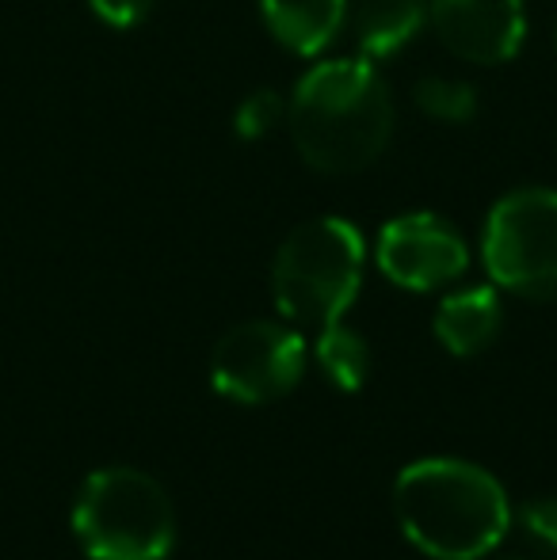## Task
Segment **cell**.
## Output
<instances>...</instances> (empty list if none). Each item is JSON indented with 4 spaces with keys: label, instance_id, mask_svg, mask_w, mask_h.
<instances>
[{
    "label": "cell",
    "instance_id": "obj_8",
    "mask_svg": "<svg viewBox=\"0 0 557 560\" xmlns=\"http://www.w3.org/2000/svg\"><path fill=\"white\" fill-rule=\"evenodd\" d=\"M428 15L446 50L474 66L512 61L527 38L520 0H431Z\"/></svg>",
    "mask_w": 557,
    "mask_h": 560
},
{
    "label": "cell",
    "instance_id": "obj_1",
    "mask_svg": "<svg viewBox=\"0 0 557 560\" xmlns=\"http://www.w3.org/2000/svg\"><path fill=\"white\" fill-rule=\"evenodd\" d=\"M394 511L405 538L436 560H481L512 523V508L489 469L459 457H423L397 472Z\"/></svg>",
    "mask_w": 557,
    "mask_h": 560
},
{
    "label": "cell",
    "instance_id": "obj_11",
    "mask_svg": "<svg viewBox=\"0 0 557 560\" xmlns=\"http://www.w3.org/2000/svg\"><path fill=\"white\" fill-rule=\"evenodd\" d=\"M428 0H363L356 15V46L367 61L394 58L420 35Z\"/></svg>",
    "mask_w": 557,
    "mask_h": 560
},
{
    "label": "cell",
    "instance_id": "obj_9",
    "mask_svg": "<svg viewBox=\"0 0 557 560\" xmlns=\"http://www.w3.org/2000/svg\"><path fill=\"white\" fill-rule=\"evenodd\" d=\"M260 12L276 43L298 58H313L340 35L348 0H260Z\"/></svg>",
    "mask_w": 557,
    "mask_h": 560
},
{
    "label": "cell",
    "instance_id": "obj_13",
    "mask_svg": "<svg viewBox=\"0 0 557 560\" xmlns=\"http://www.w3.org/2000/svg\"><path fill=\"white\" fill-rule=\"evenodd\" d=\"M413 100L423 115L439 118V122H469L477 115L474 89L462 81H446V77H423L413 89Z\"/></svg>",
    "mask_w": 557,
    "mask_h": 560
},
{
    "label": "cell",
    "instance_id": "obj_6",
    "mask_svg": "<svg viewBox=\"0 0 557 560\" xmlns=\"http://www.w3.org/2000/svg\"><path fill=\"white\" fill-rule=\"evenodd\" d=\"M302 370V336L276 320H245L230 328L210 354V385L237 405H268L287 397Z\"/></svg>",
    "mask_w": 557,
    "mask_h": 560
},
{
    "label": "cell",
    "instance_id": "obj_16",
    "mask_svg": "<svg viewBox=\"0 0 557 560\" xmlns=\"http://www.w3.org/2000/svg\"><path fill=\"white\" fill-rule=\"evenodd\" d=\"M89 4L112 27H135V23H141L153 12V0H89Z\"/></svg>",
    "mask_w": 557,
    "mask_h": 560
},
{
    "label": "cell",
    "instance_id": "obj_2",
    "mask_svg": "<svg viewBox=\"0 0 557 560\" xmlns=\"http://www.w3.org/2000/svg\"><path fill=\"white\" fill-rule=\"evenodd\" d=\"M287 118L305 164L321 172H359L390 145L394 100L367 58L321 61L298 81Z\"/></svg>",
    "mask_w": 557,
    "mask_h": 560
},
{
    "label": "cell",
    "instance_id": "obj_5",
    "mask_svg": "<svg viewBox=\"0 0 557 560\" xmlns=\"http://www.w3.org/2000/svg\"><path fill=\"white\" fill-rule=\"evenodd\" d=\"M481 256L497 287L557 302V191L523 187L504 195L489 210Z\"/></svg>",
    "mask_w": 557,
    "mask_h": 560
},
{
    "label": "cell",
    "instance_id": "obj_14",
    "mask_svg": "<svg viewBox=\"0 0 557 560\" xmlns=\"http://www.w3.org/2000/svg\"><path fill=\"white\" fill-rule=\"evenodd\" d=\"M282 115H287V104L271 89H260L241 100L237 115H233V130H237L241 141H260L282 122Z\"/></svg>",
    "mask_w": 557,
    "mask_h": 560
},
{
    "label": "cell",
    "instance_id": "obj_17",
    "mask_svg": "<svg viewBox=\"0 0 557 560\" xmlns=\"http://www.w3.org/2000/svg\"><path fill=\"white\" fill-rule=\"evenodd\" d=\"M500 560H523V557H500Z\"/></svg>",
    "mask_w": 557,
    "mask_h": 560
},
{
    "label": "cell",
    "instance_id": "obj_7",
    "mask_svg": "<svg viewBox=\"0 0 557 560\" xmlns=\"http://www.w3.org/2000/svg\"><path fill=\"white\" fill-rule=\"evenodd\" d=\"M382 275L405 290H439L469 267L462 233L439 214H402L382 225L374 248Z\"/></svg>",
    "mask_w": 557,
    "mask_h": 560
},
{
    "label": "cell",
    "instance_id": "obj_12",
    "mask_svg": "<svg viewBox=\"0 0 557 560\" xmlns=\"http://www.w3.org/2000/svg\"><path fill=\"white\" fill-rule=\"evenodd\" d=\"M313 359H317L321 374L344 393H356L367 382V374H371V347H367V339L359 332L344 328L340 320L317 332Z\"/></svg>",
    "mask_w": 557,
    "mask_h": 560
},
{
    "label": "cell",
    "instance_id": "obj_3",
    "mask_svg": "<svg viewBox=\"0 0 557 560\" xmlns=\"http://www.w3.org/2000/svg\"><path fill=\"white\" fill-rule=\"evenodd\" d=\"M73 534L89 560H164L176 541V511L156 477L107 465L77 492Z\"/></svg>",
    "mask_w": 557,
    "mask_h": 560
},
{
    "label": "cell",
    "instance_id": "obj_15",
    "mask_svg": "<svg viewBox=\"0 0 557 560\" xmlns=\"http://www.w3.org/2000/svg\"><path fill=\"white\" fill-rule=\"evenodd\" d=\"M520 523L531 538L543 549L557 553V495H538V500H527L520 511Z\"/></svg>",
    "mask_w": 557,
    "mask_h": 560
},
{
    "label": "cell",
    "instance_id": "obj_4",
    "mask_svg": "<svg viewBox=\"0 0 557 560\" xmlns=\"http://www.w3.org/2000/svg\"><path fill=\"white\" fill-rule=\"evenodd\" d=\"M363 236L344 218H317L282 241L271 290L287 320L302 328H328L351 310L363 282Z\"/></svg>",
    "mask_w": 557,
    "mask_h": 560
},
{
    "label": "cell",
    "instance_id": "obj_10",
    "mask_svg": "<svg viewBox=\"0 0 557 560\" xmlns=\"http://www.w3.org/2000/svg\"><path fill=\"white\" fill-rule=\"evenodd\" d=\"M500 332V298L492 287H466L443 298L436 310V336L459 359L485 351Z\"/></svg>",
    "mask_w": 557,
    "mask_h": 560
}]
</instances>
